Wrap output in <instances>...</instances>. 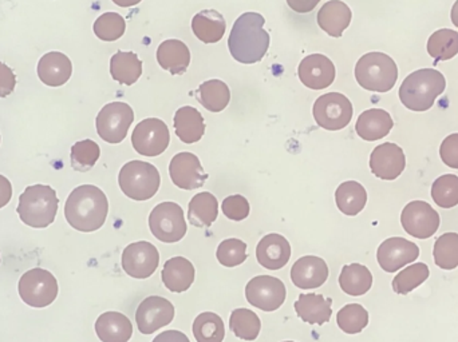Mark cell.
I'll return each instance as SVG.
<instances>
[{"mask_svg": "<svg viewBox=\"0 0 458 342\" xmlns=\"http://www.w3.org/2000/svg\"><path fill=\"white\" fill-rule=\"evenodd\" d=\"M217 261L225 268L242 265L247 260V244L237 238L225 239L217 247Z\"/></svg>", "mask_w": 458, "mask_h": 342, "instance_id": "f6af8a7d", "label": "cell"}, {"mask_svg": "<svg viewBox=\"0 0 458 342\" xmlns=\"http://www.w3.org/2000/svg\"><path fill=\"white\" fill-rule=\"evenodd\" d=\"M11 198H13V186L4 175H0V209L7 206Z\"/></svg>", "mask_w": 458, "mask_h": 342, "instance_id": "f907efd6", "label": "cell"}, {"mask_svg": "<svg viewBox=\"0 0 458 342\" xmlns=\"http://www.w3.org/2000/svg\"><path fill=\"white\" fill-rule=\"evenodd\" d=\"M266 19L258 13H245L236 19L228 48L232 58L242 64H253L266 56L269 47V35L263 29Z\"/></svg>", "mask_w": 458, "mask_h": 342, "instance_id": "7a4b0ae2", "label": "cell"}, {"mask_svg": "<svg viewBox=\"0 0 458 342\" xmlns=\"http://www.w3.org/2000/svg\"><path fill=\"white\" fill-rule=\"evenodd\" d=\"M19 296L32 308H46L56 300L58 282L55 277L42 268L26 271L19 279Z\"/></svg>", "mask_w": 458, "mask_h": 342, "instance_id": "52a82bcc", "label": "cell"}, {"mask_svg": "<svg viewBox=\"0 0 458 342\" xmlns=\"http://www.w3.org/2000/svg\"><path fill=\"white\" fill-rule=\"evenodd\" d=\"M115 4L120 5V7H133V5L139 4L141 3V0H113Z\"/></svg>", "mask_w": 458, "mask_h": 342, "instance_id": "f5cc1de1", "label": "cell"}, {"mask_svg": "<svg viewBox=\"0 0 458 342\" xmlns=\"http://www.w3.org/2000/svg\"><path fill=\"white\" fill-rule=\"evenodd\" d=\"M128 276L137 279H149L160 263L157 247L147 241L133 242L125 247L121 258Z\"/></svg>", "mask_w": 458, "mask_h": 342, "instance_id": "5bb4252c", "label": "cell"}, {"mask_svg": "<svg viewBox=\"0 0 458 342\" xmlns=\"http://www.w3.org/2000/svg\"><path fill=\"white\" fill-rule=\"evenodd\" d=\"M59 199L51 186H29L19 196V218L30 228L43 229L55 221Z\"/></svg>", "mask_w": 458, "mask_h": 342, "instance_id": "277c9868", "label": "cell"}, {"mask_svg": "<svg viewBox=\"0 0 458 342\" xmlns=\"http://www.w3.org/2000/svg\"><path fill=\"white\" fill-rule=\"evenodd\" d=\"M172 182L182 190H196L203 188L208 174L204 171L198 155L192 153H180L172 158L169 165Z\"/></svg>", "mask_w": 458, "mask_h": 342, "instance_id": "e0dca14e", "label": "cell"}, {"mask_svg": "<svg viewBox=\"0 0 458 342\" xmlns=\"http://www.w3.org/2000/svg\"><path fill=\"white\" fill-rule=\"evenodd\" d=\"M335 66L333 62L322 54L306 56L299 64V79L311 90L330 88L335 80Z\"/></svg>", "mask_w": 458, "mask_h": 342, "instance_id": "ac0fdd59", "label": "cell"}, {"mask_svg": "<svg viewBox=\"0 0 458 342\" xmlns=\"http://www.w3.org/2000/svg\"><path fill=\"white\" fill-rule=\"evenodd\" d=\"M401 223L409 236L427 239L440 228V214L428 202L413 201L403 210Z\"/></svg>", "mask_w": 458, "mask_h": 342, "instance_id": "4fadbf2b", "label": "cell"}, {"mask_svg": "<svg viewBox=\"0 0 458 342\" xmlns=\"http://www.w3.org/2000/svg\"><path fill=\"white\" fill-rule=\"evenodd\" d=\"M196 99L208 112L220 113L228 106L231 101V91L222 80H207L196 90Z\"/></svg>", "mask_w": 458, "mask_h": 342, "instance_id": "e575fe53", "label": "cell"}, {"mask_svg": "<svg viewBox=\"0 0 458 342\" xmlns=\"http://www.w3.org/2000/svg\"><path fill=\"white\" fill-rule=\"evenodd\" d=\"M94 34L104 42H114L125 34L126 21L120 13H102L93 26Z\"/></svg>", "mask_w": 458, "mask_h": 342, "instance_id": "7bdbcfd3", "label": "cell"}, {"mask_svg": "<svg viewBox=\"0 0 458 342\" xmlns=\"http://www.w3.org/2000/svg\"><path fill=\"white\" fill-rule=\"evenodd\" d=\"M328 279V266L322 258L306 255L291 268V281L299 289H317Z\"/></svg>", "mask_w": 458, "mask_h": 342, "instance_id": "ffe728a7", "label": "cell"}, {"mask_svg": "<svg viewBox=\"0 0 458 342\" xmlns=\"http://www.w3.org/2000/svg\"><path fill=\"white\" fill-rule=\"evenodd\" d=\"M446 80L443 72L435 69H421L411 72L400 88V99L411 112H428L436 99L445 91Z\"/></svg>", "mask_w": 458, "mask_h": 342, "instance_id": "3957f363", "label": "cell"}, {"mask_svg": "<svg viewBox=\"0 0 458 342\" xmlns=\"http://www.w3.org/2000/svg\"><path fill=\"white\" fill-rule=\"evenodd\" d=\"M420 247L414 242L401 237H393L382 242L377 252L379 266L387 273H395L403 266L419 258Z\"/></svg>", "mask_w": 458, "mask_h": 342, "instance_id": "2e32d148", "label": "cell"}, {"mask_svg": "<svg viewBox=\"0 0 458 342\" xmlns=\"http://www.w3.org/2000/svg\"><path fill=\"white\" fill-rule=\"evenodd\" d=\"M149 228L158 241L174 244L187 236V221L184 210L174 202H163L152 210Z\"/></svg>", "mask_w": 458, "mask_h": 342, "instance_id": "ba28073f", "label": "cell"}, {"mask_svg": "<svg viewBox=\"0 0 458 342\" xmlns=\"http://www.w3.org/2000/svg\"><path fill=\"white\" fill-rule=\"evenodd\" d=\"M428 54L437 62L449 61L458 54V32L443 29L433 32L428 40Z\"/></svg>", "mask_w": 458, "mask_h": 342, "instance_id": "d590c367", "label": "cell"}, {"mask_svg": "<svg viewBox=\"0 0 458 342\" xmlns=\"http://www.w3.org/2000/svg\"><path fill=\"white\" fill-rule=\"evenodd\" d=\"M352 10L346 3L330 0L318 13V24L330 37L341 38L352 23Z\"/></svg>", "mask_w": 458, "mask_h": 342, "instance_id": "603a6c76", "label": "cell"}, {"mask_svg": "<svg viewBox=\"0 0 458 342\" xmlns=\"http://www.w3.org/2000/svg\"><path fill=\"white\" fill-rule=\"evenodd\" d=\"M256 258L263 268L268 271H279L290 261V242L280 234H268L259 242L256 247Z\"/></svg>", "mask_w": 458, "mask_h": 342, "instance_id": "44dd1931", "label": "cell"}, {"mask_svg": "<svg viewBox=\"0 0 458 342\" xmlns=\"http://www.w3.org/2000/svg\"><path fill=\"white\" fill-rule=\"evenodd\" d=\"M223 213L229 220L239 221L245 220L250 215V202L245 196L236 194V196H229L223 201L222 204Z\"/></svg>", "mask_w": 458, "mask_h": 342, "instance_id": "bcb514c9", "label": "cell"}, {"mask_svg": "<svg viewBox=\"0 0 458 342\" xmlns=\"http://www.w3.org/2000/svg\"><path fill=\"white\" fill-rule=\"evenodd\" d=\"M134 121L133 109L123 102H112L102 107L97 117V133L107 144H121Z\"/></svg>", "mask_w": 458, "mask_h": 342, "instance_id": "30bf717a", "label": "cell"}, {"mask_svg": "<svg viewBox=\"0 0 458 342\" xmlns=\"http://www.w3.org/2000/svg\"><path fill=\"white\" fill-rule=\"evenodd\" d=\"M331 305L333 300L325 298L322 295H301L295 303V311L299 319L309 324L323 325L330 321Z\"/></svg>", "mask_w": 458, "mask_h": 342, "instance_id": "4316f807", "label": "cell"}, {"mask_svg": "<svg viewBox=\"0 0 458 342\" xmlns=\"http://www.w3.org/2000/svg\"><path fill=\"white\" fill-rule=\"evenodd\" d=\"M284 342H293V341H284Z\"/></svg>", "mask_w": 458, "mask_h": 342, "instance_id": "11a10c76", "label": "cell"}, {"mask_svg": "<svg viewBox=\"0 0 458 342\" xmlns=\"http://www.w3.org/2000/svg\"><path fill=\"white\" fill-rule=\"evenodd\" d=\"M393 126L394 122L389 113L381 109H370L360 115L355 131L365 141L374 142L389 136Z\"/></svg>", "mask_w": 458, "mask_h": 342, "instance_id": "cb8c5ba5", "label": "cell"}, {"mask_svg": "<svg viewBox=\"0 0 458 342\" xmlns=\"http://www.w3.org/2000/svg\"><path fill=\"white\" fill-rule=\"evenodd\" d=\"M193 336L198 342L225 341V327L222 317L211 312L199 314L193 322Z\"/></svg>", "mask_w": 458, "mask_h": 342, "instance_id": "74e56055", "label": "cell"}, {"mask_svg": "<svg viewBox=\"0 0 458 342\" xmlns=\"http://www.w3.org/2000/svg\"><path fill=\"white\" fill-rule=\"evenodd\" d=\"M429 266L424 263H414L409 268L403 269L400 274L393 279V290L397 295L406 296L424 284L429 279Z\"/></svg>", "mask_w": 458, "mask_h": 342, "instance_id": "f35d334b", "label": "cell"}, {"mask_svg": "<svg viewBox=\"0 0 458 342\" xmlns=\"http://www.w3.org/2000/svg\"><path fill=\"white\" fill-rule=\"evenodd\" d=\"M339 285L346 295L360 297L371 289L373 274L366 266L360 265V263H352V265L344 266L342 269Z\"/></svg>", "mask_w": 458, "mask_h": 342, "instance_id": "836d02e7", "label": "cell"}, {"mask_svg": "<svg viewBox=\"0 0 458 342\" xmlns=\"http://www.w3.org/2000/svg\"><path fill=\"white\" fill-rule=\"evenodd\" d=\"M320 0H287L291 10L298 13H309L319 4Z\"/></svg>", "mask_w": 458, "mask_h": 342, "instance_id": "681fc988", "label": "cell"}, {"mask_svg": "<svg viewBox=\"0 0 458 342\" xmlns=\"http://www.w3.org/2000/svg\"><path fill=\"white\" fill-rule=\"evenodd\" d=\"M157 62L172 75H182L191 63V51L182 40L169 39L157 48Z\"/></svg>", "mask_w": 458, "mask_h": 342, "instance_id": "f1b7e54d", "label": "cell"}, {"mask_svg": "<svg viewBox=\"0 0 458 342\" xmlns=\"http://www.w3.org/2000/svg\"><path fill=\"white\" fill-rule=\"evenodd\" d=\"M227 29L222 13L215 10H204L193 16L192 29L198 39L211 45L223 39Z\"/></svg>", "mask_w": 458, "mask_h": 342, "instance_id": "f546056e", "label": "cell"}, {"mask_svg": "<svg viewBox=\"0 0 458 342\" xmlns=\"http://www.w3.org/2000/svg\"><path fill=\"white\" fill-rule=\"evenodd\" d=\"M229 328L240 340L255 341L261 330V321L255 312L250 309H236L232 312Z\"/></svg>", "mask_w": 458, "mask_h": 342, "instance_id": "8d00e7d4", "label": "cell"}, {"mask_svg": "<svg viewBox=\"0 0 458 342\" xmlns=\"http://www.w3.org/2000/svg\"><path fill=\"white\" fill-rule=\"evenodd\" d=\"M352 104L341 93H327L315 102L312 114L319 128L328 131H338L346 128L352 118Z\"/></svg>", "mask_w": 458, "mask_h": 342, "instance_id": "9c48e42d", "label": "cell"}, {"mask_svg": "<svg viewBox=\"0 0 458 342\" xmlns=\"http://www.w3.org/2000/svg\"><path fill=\"white\" fill-rule=\"evenodd\" d=\"M435 263L444 271H454L458 266V234L445 233L436 241Z\"/></svg>", "mask_w": 458, "mask_h": 342, "instance_id": "60d3db41", "label": "cell"}, {"mask_svg": "<svg viewBox=\"0 0 458 342\" xmlns=\"http://www.w3.org/2000/svg\"><path fill=\"white\" fill-rule=\"evenodd\" d=\"M355 79L365 90L387 93L397 82L398 67L387 54H365L355 66Z\"/></svg>", "mask_w": 458, "mask_h": 342, "instance_id": "5b68a950", "label": "cell"}, {"mask_svg": "<svg viewBox=\"0 0 458 342\" xmlns=\"http://www.w3.org/2000/svg\"><path fill=\"white\" fill-rule=\"evenodd\" d=\"M174 131L184 144H196L206 133L203 115L195 107H180L174 115Z\"/></svg>", "mask_w": 458, "mask_h": 342, "instance_id": "83f0119b", "label": "cell"}, {"mask_svg": "<svg viewBox=\"0 0 458 342\" xmlns=\"http://www.w3.org/2000/svg\"><path fill=\"white\" fill-rule=\"evenodd\" d=\"M101 155V149L91 139L77 142L72 147V166L77 171H89L96 165Z\"/></svg>", "mask_w": 458, "mask_h": 342, "instance_id": "ee69618b", "label": "cell"}, {"mask_svg": "<svg viewBox=\"0 0 458 342\" xmlns=\"http://www.w3.org/2000/svg\"><path fill=\"white\" fill-rule=\"evenodd\" d=\"M110 74L121 85H134L142 75V62L137 54L118 51L110 59Z\"/></svg>", "mask_w": 458, "mask_h": 342, "instance_id": "d6a6232c", "label": "cell"}, {"mask_svg": "<svg viewBox=\"0 0 458 342\" xmlns=\"http://www.w3.org/2000/svg\"><path fill=\"white\" fill-rule=\"evenodd\" d=\"M174 319V306L160 296L145 298L136 312V322L142 335H152L171 324Z\"/></svg>", "mask_w": 458, "mask_h": 342, "instance_id": "9a60e30c", "label": "cell"}, {"mask_svg": "<svg viewBox=\"0 0 458 342\" xmlns=\"http://www.w3.org/2000/svg\"><path fill=\"white\" fill-rule=\"evenodd\" d=\"M109 201L101 188L82 185L70 193L64 204V217L75 230L91 233L99 230L106 221Z\"/></svg>", "mask_w": 458, "mask_h": 342, "instance_id": "6da1fadb", "label": "cell"}, {"mask_svg": "<svg viewBox=\"0 0 458 342\" xmlns=\"http://www.w3.org/2000/svg\"><path fill=\"white\" fill-rule=\"evenodd\" d=\"M16 86V78L7 64L0 62V98H5L13 93Z\"/></svg>", "mask_w": 458, "mask_h": 342, "instance_id": "c3c4849f", "label": "cell"}, {"mask_svg": "<svg viewBox=\"0 0 458 342\" xmlns=\"http://www.w3.org/2000/svg\"><path fill=\"white\" fill-rule=\"evenodd\" d=\"M152 342H191L190 338L184 335V333L179 332V330H166V332L161 333Z\"/></svg>", "mask_w": 458, "mask_h": 342, "instance_id": "816d5d0a", "label": "cell"}, {"mask_svg": "<svg viewBox=\"0 0 458 342\" xmlns=\"http://www.w3.org/2000/svg\"><path fill=\"white\" fill-rule=\"evenodd\" d=\"M171 142L168 126L157 118L142 121L133 130L131 144L134 150L144 157H157L168 149Z\"/></svg>", "mask_w": 458, "mask_h": 342, "instance_id": "8fae6325", "label": "cell"}, {"mask_svg": "<svg viewBox=\"0 0 458 342\" xmlns=\"http://www.w3.org/2000/svg\"><path fill=\"white\" fill-rule=\"evenodd\" d=\"M432 198L443 209H452L458 204V177L445 174L433 182Z\"/></svg>", "mask_w": 458, "mask_h": 342, "instance_id": "b9f144b4", "label": "cell"}, {"mask_svg": "<svg viewBox=\"0 0 458 342\" xmlns=\"http://www.w3.org/2000/svg\"><path fill=\"white\" fill-rule=\"evenodd\" d=\"M121 190L134 201H148L160 188L161 177L157 168L144 161H131L118 175Z\"/></svg>", "mask_w": 458, "mask_h": 342, "instance_id": "8992f818", "label": "cell"}, {"mask_svg": "<svg viewBox=\"0 0 458 342\" xmlns=\"http://www.w3.org/2000/svg\"><path fill=\"white\" fill-rule=\"evenodd\" d=\"M96 333L102 342H128L133 335V325L120 312H106L96 321Z\"/></svg>", "mask_w": 458, "mask_h": 342, "instance_id": "d4e9b609", "label": "cell"}, {"mask_svg": "<svg viewBox=\"0 0 458 342\" xmlns=\"http://www.w3.org/2000/svg\"><path fill=\"white\" fill-rule=\"evenodd\" d=\"M335 202L338 209L344 214L354 217L365 209L368 204L366 188L355 180L341 183L335 191Z\"/></svg>", "mask_w": 458, "mask_h": 342, "instance_id": "1f68e13d", "label": "cell"}, {"mask_svg": "<svg viewBox=\"0 0 458 342\" xmlns=\"http://www.w3.org/2000/svg\"><path fill=\"white\" fill-rule=\"evenodd\" d=\"M287 290L276 277L258 276L245 287L248 303L263 312L277 311L284 304Z\"/></svg>", "mask_w": 458, "mask_h": 342, "instance_id": "7c38bea8", "label": "cell"}, {"mask_svg": "<svg viewBox=\"0 0 458 342\" xmlns=\"http://www.w3.org/2000/svg\"><path fill=\"white\" fill-rule=\"evenodd\" d=\"M406 168L403 150L398 145L386 142L379 145L370 155V169L376 177L384 180H394Z\"/></svg>", "mask_w": 458, "mask_h": 342, "instance_id": "d6986e66", "label": "cell"}, {"mask_svg": "<svg viewBox=\"0 0 458 342\" xmlns=\"http://www.w3.org/2000/svg\"><path fill=\"white\" fill-rule=\"evenodd\" d=\"M440 157L446 166L458 171V133L444 139L440 147Z\"/></svg>", "mask_w": 458, "mask_h": 342, "instance_id": "7dc6e473", "label": "cell"}, {"mask_svg": "<svg viewBox=\"0 0 458 342\" xmlns=\"http://www.w3.org/2000/svg\"><path fill=\"white\" fill-rule=\"evenodd\" d=\"M451 18L452 23L458 27V0L456 3H454V8H452Z\"/></svg>", "mask_w": 458, "mask_h": 342, "instance_id": "db71d44e", "label": "cell"}, {"mask_svg": "<svg viewBox=\"0 0 458 342\" xmlns=\"http://www.w3.org/2000/svg\"><path fill=\"white\" fill-rule=\"evenodd\" d=\"M161 277L172 293L187 292L195 282V266L187 258L174 257L166 261Z\"/></svg>", "mask_w": 458, "mask_h": 342, "instance_id": "484cf974", "label": "cell"}, {"mask_svg": "<svg viewBox=\"0 0 458 342\" xmlns=\"http://www.w3.org/2000/svg\"><path fill=\"white\" fill-rule=\"evenodd\" d=\"M219 215V202L212 193H199L191 199L188 221L196 228H209Z\"/></svg>", "mask_w": 458, "mask_h": 342, "instance_id": "4dcf8cb0", "label": "cell"}, {"mask_svg": "<svg viewBox=\"0 0 458 342\" xmlns=\"http://www.w3.org/2000/svg\"><path fill=\"white\" fill-rule=\"evenodd\" d=\"M336 322L342 332L357 335L368 327L369 313L360 304H349L338 312Z\"/></svg>", "mask_w": 458, "mask_h": 342, "instance_id": "ab89813d", "label": "cell"}, {"mask_svg": "<svg viewBox=\"0 0 458 342\" xmlns=\"http://www.w3.org/2000/svg\"><path fill=\"white\" fill-rule=\"evenodd\" d=\"M72 74V61L58 51L45 54L38 63V77L50 88L64 86L70 79Z\"/></svg>", "mask_w": 458, "mask_h": 342, "instance_id": "7402d4cb", "label": "cell"}]
</instances>
